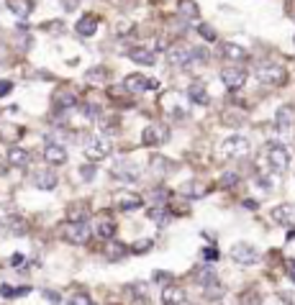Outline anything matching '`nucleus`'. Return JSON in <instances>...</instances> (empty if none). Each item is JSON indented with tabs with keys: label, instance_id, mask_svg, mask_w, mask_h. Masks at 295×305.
<instances>
[{
	"label": "nucleus",
	"instance_id": "obj_1",
	"mask_svg": "<svg viewBox=\"0 0 295 305\" xmlns=\"http://www.w3.org/2000/svg\"><path fill=\"white\" fill-rule=\"evenodd\" d=\"M110 151H113V144H110V139L103 134V136H90L88 141H85V157H88V162H93V164H98V162H103L105 157H110Z\"/></svg>",
	"mask_w": 295,
	"mask_h": 305
},
{
	"label": "nucleus",
	"instance_id": "obj_2",
	"mask_svg": "<svg viewBox=\"0 0 295 305\" xmlns=\"http://www.w3.org/2000/svg\"><path fill=\"white\" fill-rule=\"evenodd\" d=\"M249 149L251 146L244 136H229L218 146V157L221 159H244V157H249Z\"/></svg>",
	"mask_w": 295,
	"mask_h": 305
},
{
	"label": "nucleus",
	"instance_id": "obj_3",
	"mask_svg": "<svg viewBox=\"0 0 295 305\" xmlns=\"http://www.w3.org/2000/svg\"><path fill=\"white\" fill-rule=\"evenodd\" d=\"M257 80L267 88H280V85L287 82V72L280 64H262L257 69Z\"/></svg>",
	"mask_w": 295,
	"mask_h": 305
},
{
	"label": "nucleus",
	"instance_id": "obj_4",
	"mask_svg": "<svg viewBox=\"0 0 295 305\" xmlns=\"http://www.w3.org/2000/svg\"><path fill=\"white\" fill-rule=\"evenodd\" d=\"M265 157H267V164L275 172H287V167H290V151L282 144H270L267 151H265Z\"/></svg>",
	"mask_w": 295,
	"mask_h": 305
},
{
	"label": "nucleus",
	"instance_id": "obj_5",
	"mask_svg": "<svg viewBox=\"0 0 295 305\" xmlns=\"http://www.w3.org/2000/svg\"><path fill=\"white\" fill-rule=\"evenodd\" d=\"M62 234L69 244H85L90 239V228L85 221H67L64 228H62Z\"/></svg>",
	"mask_w": 295,
	"mask_h": 305
},
{
	"label": "nucleus",
	"instance_id": "obj_6",
	"mask_svg": "<svg viewBox=\"0 0 295 305\" xmlns=\"http://www.w3.org/2000/svg\"><path fill=\"white\" fill-rule=\"evenodd\" d=\"M231 259L236 262V264H241V267H251V264H257L260 262V251L251 246V244H234L231 246Z\"/></svg>",
	"mask_w": 295,
	"mask_h": 305
},
{
	"label": "nucleus",
	"instance_id": "obj_7",
	"mask_svg": "<svg viewBox=\"0 0 295 305\" xmlns=\"http://www.w3.org/2000/svg\"><path fill=\"white\" fill-rule=\"evenodd\" d=\"M110 175L118 180V182H126V185H134V182H139V167L136 164H131V162H116L113 164V169H110Z\"/></svg>",
	"mask_w": 295,
	"mask_h": 305
},
{
	"label": "nucleus",
	"instance_id": "obj_8",
	"mask_svg": "<svg viewBox=\"0 0 295 305\" xmlns=\"http://www.w3.org/2000/svg\"><path fill=\"white\" fill-rule=\"evenodd\" d=\"M167 139H170V128L162 126V123H152L141 134V144L144 146H157V144H164Z\"/></svg>",
	"mask_w": 295,
	"mask_h": 305
},
{
	"label": "nucleus",
	"instance_id": "obj_9",
	"mask_svg": "<svg viewBox=\"0 0 295 305\" xmlns=\"http://www.w3.org/2000/svg\"><path fill=\"white\" fill-rule=\"evenodd\" d=\"M123 88H126L129 95H141L149 88H159V82L157 80H146L144 74H129V77L123 80Z\"/></svg>",
	"mask_w": 295,
	"mask_h": 305
},
{
	"label": "nucleus",
	"instance_id": "obj_10",
	"mask_svg": "<svg viewBox=\"0 0 295 305\" xmlns=\"http://www.w3.org/2000/svg\"><path fill=\"white\" fill-rule=\"evenodd\" d=\"M162 105H164V110L170 113L172 118H177V121L188 118V108L182 105V95H177V93H167V95L162 98Z\"/></svg>",
	"mask_w": 295,
	"mask_h": 305
},
{
	"label": "nucleus",
	"instance_id": "obj_11",
	"mask_svg": "<svg viewBox=\"0 0 295 305\" xmlns=\"http://www.w3.org/2000/svg\"><path fill=\"white\" fill-rule=\"evenodd\" d=\"M221 82L229 88V90H239L244 82H246V69L244 67H224L221 72Z\"/></svg>",
	"mask_w": 295,
	"mask_h": 305
},
{
	"label": "nucleus",
	"instance_id": "obj_12",
	"mask_svg": "<svg viewBox=\"0 0 295 305\" xmlns=\"http://www.w3.org/2000/svg\"><path fill=\"white\" fill-rule=\"evenodd\" d=\"M272 218H275V223L277 226H282V228H295V205L292 203H282V205H277L275 210H272Z\"/></svg>",
	"mask_w": 295,
	"mask_h": 305
},
{
	"label": "nucleus",
	"instance_id": "obj_13",
	"mask_svg": "<svg viewBox=\"0 0 295 305\" xmlns=\"http://www.w3.org/2000/svg\"><path fill=\"white\" fill-rule=\"evenodd\" d=\"M44 162L52 167H62L67 164V149L62 144H47L44 146Z\"/></svg>",
	"mask_w": 295,
	"mask_h": 305
},
{
	"label": "nucleus",
	"instance_id": "obj_14",
	"mask_svg": "<svg viewBox=\"0 0 295 305\" xmlns=\"http://www.w3.org/2000/svg\"><path fill=\"white\" fill-rule=\"evenodd\" d=\"M167 59H170V64H172V67L190 69V67H193V49H190V47H175Z\"/></svg>",
	"mask_w": 295,
	"mask_h": 305
},
{
	"label": "nucleus",
	"instance_id": "obj_15",
	"mask_svg": "<svg viewBox=\"0 0 295 305\" xmlns=\"http://www.w3.org/2000/svg\"><path fill=\"white\" fill-rule=\"evenodd\" d=\"M31 182L39 187V190H54L57 187V175L52 172V169H36L33 175H31Z\"/></svg>",
	"mask_w": 295,
	"mask_h": 305
},
{
	"label": "nucleus",
	"instance_id": "obj_16",
	"mask_svg": "<svg viewBox=\"0 0 295 305\" xmlns=\"http://www.w3.org/2000/svg\"><path fill=\"white\" fill-rule=\"evenodd\" d=\"M103 254H105L108 262H121L126 254H129V249H126L121 241H116V239H105V244H103Z\"/></svg>",
	"mask_w": 295,
	"mask_h": 305
},
{
	"label": "nucleus",
	"instance_id": "obj_17",
	"mask_svg": "<svg viewBox=\"0 0 295 305\" xmlns=\"http://www.w3.org/2000/svg\"><path fill=\"white\" fill-rule=\"evenodd\" d=\"M185 300H188V295H185V290L177 287V285H167V287L162 290V302H164V305H182Z\"/></svg>",
	"mask_w": 295,
	"mask_h": 305
},
{
	"label": "nucleus",
	"instance_id": "obj_18",
	"mask_svg": "<svg viewBox=\"0 0 295 305\" xmlns=\"http://www.w3.org/2000/svg\"><path fill=\"white\" fill-rule=\"evenodd\" d=\"M292 121H295V110H292L290 105H282V108L275 113V128L282 131V134L292 126Z\"/></svg>",
	"mask_w": 295,
	"mask_h": 305
},
{
	"label": "nucleus",
	"instance_id": "obj_19",
	"mask_svg": "<svg viewBox=\"0 0 295 305\" xmlns=\"http://www.w3.org/2000/svg\"><path fill=\"white\" fill-rule=\"evenodd\" d=\"M75 31L82 36V39H90V36L98 33V18H95V16H82V18L77 21Z\"/></svg>",
	"mask_w": 295,
	"mask_h": 305
},
{
	"label": "nucleus",
	"instance_id": "obj_20",
	"mask_svg": "<svg viewBox=\"0 0 295 305\" xmlns=\"http://www.w3.org/2000/svg\"><path fill=\"white\" fill-rule=\"evenodd\" d=\"M8 164L16 167V169H23L31 164V157H28V151L26 149H18V146H11L8 149Z\"/></svg>",
	"mask_w": 295,
	"mask_h": 305
},
{
	"label": "nucleus",
	"instance_id": "obj_21",
	"mask_svg": "<svg viewBox=\"0 0 295 305\" xmlns=\"http://www.w3.org/2000/svg\"><path fill=\"white\" fill-rule=\"evenodd\" d=\"M116 234V221L110 215H100L98 223H95V236L98 239H113Z\"/></svg>",
	"mask_w": 295,
	"mask_h": 305
},
{
	"label": "nucleus",
	"instance_id": "obj_22",
	"mask_svg": "<svg viewBox=\"0 0 295 305\" xmlns=\"http://www.w3.org/2000/svg\"><path fill=\"white\" fill-rule=\"evenodd\" d=\"M129 59H131V62H136V64H144V67H152V64L157 62L154 52H149V49H141V47H134V49H129Z\"/></svg>",
	"mask_w": 295,
	"mask_h": 305
},
{
	"label": "nucleus",
	"instance_id": "obj_23",
	"mask_svg": "<svg viewBox=\"0 0 295 305\" xmlns=\"http://www.w3.org/2000/svg\"><path fill=\"white\" fill-rule=\"evenodd\" d=\"M52 100H54V108H62V110H69V108H75L80 103L72 90H59V93H54Z\"/></svg>",
	"mask_w": 295,
	"mask_h": 305
},
{
	"label": "nucleus",
	"instance_id": "obj_24",
	"mask_svg": "<svg viewBox=\"0 0 295 305\" xmlns=\"http://www.w3.org/2000/svg\"><path fill=\"white\" fill-rule=\"evenodd\" d=\"M21 136H23V128H21V126H16V123H3V126H0V141H6V144H16Z\"/></svg>",
	"mask_w": 295,
	"mask_h": 305
},
{
	"label": "nucleus",
	"instance_id": "obj_25",
	"mask_svg": "<svg viewBox=\"0 0 295 305\" xmlns=\"http://www.w3.org/2000/svg\"><path fill=\"white\" fill-rule=\"evenodd\" d=\"M188 98H190L195 105H208V103H210L208 90H205V85H200V82H193V85L188 88Z\"/></svg>",
	"mask_w": 295,
	"mask_h": 305
},
{
	"label": "nucleus",
	"instance_id": "obj_26",
	"mask_svg": "<svg viewBox=\"0 0 295 305\" xmlns=\"http://www.w3.org/2000/svg\"><path fill=\"white\" fill-rule=\"evenodd\" d=\"M149 218L157 223V226H167L172 221V213L164 208V203H159V205H154V208H149Z\"/></svg>",
	"mask_w": 295,
	"mask_h": 305
},
{
	"label": "nucleus",
	"instance_id": "obj_27",
	"mask_svg": "<svg viewBox=\"0 0 295 305\" xmlns=\"http://www.w3.org/2000/svg\"><path fill=\"white\" fill-rule=\"evenodd\" d=\"M221 54H224L226 59H231V62H244V59L249 57L246 49L239 47V44H224V47H221Z\"/></svg>",
	"mask_w": 295,
	"mask_h": 305
},
{
	"label": "nucleus",
	"instance_id": "obj_28",
	"mask_svg": "<svg viewBox=\"0 0 295 305\" xmlns=\"http://www.w3.org/2000/svg\"><path fill=\"white\" fill-rule=\"evenodd\" d=\"M195 280H198L200 287H216V285H218L216 272L210 270V267H203V270H198V272H195Z\"/></svg>",
	"mask_w": 295,
	"mask_h": 305
},
{
	"label": "nucleus",
	"instance_id": "obj_29",
	"mask_svg": "<svg viewBox=\"0 0 295 305\" xmlns=\"http://www.w3.org/2000/svg\"><path fill=\"white\" fill-rule=\"evenodd\" d=\"M177 11H180V16L185 18V21H195L198 18V3L195 0H180V6H177Z\"/></svg>",
	"mask_w": 295,
	"mask_h": 305
},
{
	"label": "nucleus",
	"instance_id": "obj_30",
	"mask_svg": "<svg viewBox=\"0 0 295 305\" xmlns=\"http://www.w3.org/2000/svg\"><path fill=\"white\" fill-rule=\"evenodd\" d=\"M149 169H152V172H154L157 177H164L167 172L172 169V164L167 162L164 157H152V159H149Z\"/></svg>",
	"mask_w": 295,
	"mask_h": 305
},
{
	"label": "nucleus",
	"instance_id": "obj_31",
	"mask_svg": "<svg viewBox=\"0 0 295 305\" xmlns=\"http://www.w3.org/2000/svg\"><path fill=\"white\" fill-rule=\"evenodd\" d=\"M8 11L18 18H26L31 13V3L28 0H8Z\"/></svg>",
	"mask_w": 295,
	"mask_h": 305
},
{
	"label": "nucleus",
	"instance_id": "obj_32",
	"mask_svg": "<svg viewBox=\"0 0 295 305\" xmlns=\"http://www.w3.org/2000/svg\"><path fill=\"white\" fill-rule=\"evenodd\" d=\"M67 221H88V205L85 203H72L67 208Z\"/></svg>",
	"mask_w": 295,
	"mask_h": 305
},
{
	"label": "nucleus",
	"instance_id": "obj_33",
	"mask_svg": "<svg viewBox=\"0 0 295 305\" xmlns=\"http://www.w3.org/2000/svg\"><path fill=\"white\" fill-rule=\"evenodd\" d=\"M118 208L121 210H136V208H141V198H136V195H129V193H126V195H118Z\"/></svg>",
	"mask_w": 295,
	"mask_h": 305
},
{
	"label": "nucleus",
	"instance_id": "obj_34",
	"mask_svg": "<svg viewBox=\"0 0 295 305\" xmlns=\"http://www.w3.org/2000/svg\"><path fill=\"white\" fill-rule=\"evenodd\" d=\"M182 195H188V198H203L205 195V185H200V182H188V185H182Z\"/></svg>",
	"mask_w": 295,
	"mask_h": 305
},
{
	"label": "nucleus",
	"instance_id": "obj_35",
	"mask_svg": "<svg viewBox=\"0 0 295 305\" xmlns=\"http://www.w3.org/2000/svg\"><path fill=\"white\" fill-rule=\"evenodd\" d=\"M88 82H95V85L108 82V74H105V69H103V67H93V69H88Z\"/></svg>",
	"mask_w": 295,
	"mask_h": 305
},
{
	"label": "nucleus",
	"instance_id": "obj_36",
	"mask_svg": "<svg viewBox=\"0 0 295 305\" xmlns=\"http://www.w3.org/2000/svg\"><path fill=\"white\" fill-rule=\"evenodd\" d=\"M8 228H11L13 234H18V236H21V234H26V221H23V218H18V215H11V218H8Z\"/></svg>",
	"mask_w": 295,
	"mask_h": 305
},
{
	"label": "nucleus",
	"instance_id": "obj_37",
	"mask_svg": "<svg viewBox=\"0 0 295 305\" xmlns=\"http://www.w3.org/2000/svg\"><path fill=\"white\" fill-rule=\"evenodd\" d=\"M198 33L203 36L205 41H216V39H218L216 28H213V26H208V23H200V26H198Z\"/></svg>",
	"mask_w": 295,
	"mask_h": 305
},
{
	"label": "nucleus",
	"instance_id": "obj_38",
	"mask_svg": "<svg viewBox=\"0 0 295 305\" xmlns=\"http://www.w3.org/2000/svg\"><path fill=\"white\" fill-rule=\"evenodd\" d=\"M0 295H3V297H16V295H28V287H18V290H13V287H8V285H0Z\"/></svg>",
	"mask_w": 295,
	"mask_h": 305
},
{
	"label": "nucleus",
	"instance_id": "obj_39",
	"mask_svg": "<svg viewBox=\"0 0 295 305\" xmlns=\"http://www.w3.org/2000/svg\"><path fill=\"white\" fill-rule=\"evenodd\" d=\"M80 177L85 180V182H90V180L95 177V164H93V162H88V164H82V167H80Z\"/></svg>",
	"mask_w": 295,
	"mask_h": 305
},
{
	"label": "nucleus",
	"instance_id": "obj_40",
	"mask_svg": "<svg viewBox=\"0 0 295 305\" xmlns=\"http://www.w3.org/2000/svg\"><path fill=\"white\" fill-rule=\"evenodd\" d=\"M234 185H239V175L236 172H226L221 177V187H234Z\"/></svg>",
	"mask_w": 295,
	"mask_h": 305
},
{
	"label": "nucleus",
	"instance_id": "obj_41",
	"mask_svg": "<svg viewBox=\"0 0 295 305\" xmlns=\"http://www.w3.org/2000/svg\"><path fill=\"white\" fill-rule=\"evenodd\" d=\"M149 249H152V239H139V241L131 246L134 254H141V251H149Z\"/></svg>",
	"mask_w": 295,
	"mask_h": 305
},
{
	"label": "nucleus",
	"instance_id": "obj_42",
	"mask_svg": "<svg viewBox=\"0 0 295 305\" xmlns=\"http://www.w3.org/2000/svg\"><path fill=\"white\" fill-rule=\"evenodd\" d=\"M224 123L239 126V123H244V118H241V113H226V116H224Z\"/></svg>",
	"mask_w": 295,
	"mask_h": 305
},
{
	"label": "nucleus",
	"instance_id": "obj_43",
	"mask_svg": "<svg viewBox=\"0 0 295 305\" xmlns=\"http://www.w3.org/2000/svg\"><path fill=\"white\" fill-rule=\"evenodd\" d=\"M203 259H205V262H216V259H218V249H213V246L203 249Z\"/></svg>",
	"mask_w": 295,
	"mask_h": 305
},
{
	"label": "nucleus",
	"instance_id": "obj_44",
	"mask_svg": "<svg viewBox=\"0 0 295 305\" xmlns=\"http://www.w3.org/2000/svg\"><path fill=\"white\" fill-rule=\"evenodd\" d=\"M134 292H136V300H146L149 297V290H146V285H134Z\"/></svg>",
	"mask_w": 295,
	"mask_h": 305
},
{
	"label": "nucleus",
	"instance_id": "obj_45",
	"mask_svg": "<svg viewBox=\"0 0 295 305\" xmlns=\"http://www.w3.org/2000/svg\"><path fill=\"white\" fill-rule=\"evenodd\" d=\"M67 302H69V305H90L93 300H90L88 295H75V297H72V300H67Z\"/></svg>",
	"mask_w": 295,
	"mask_h": 305
},
{
	"label": "nucleus",
	"instance_id": "obj_46",
	"mask_svg": "<svg viewBox=\"0 0 295 305\" xmlns=\"http://www.w3.org/2000/svg\"><path fill=\"white\" fill-rule=\"evenodd\" d=\"M152 198H154L157 203H164V200H167V190H164V187H157V190H152Z\"/></svg>",
	"mask_w": 295,
	"mask_h": 305
},
{
	"label": "nucleus",
	"instance_id": "obj_47",
	"mask_svg": "<svg viewBox=\"0 0 295 305\" xmlns=\"http://www.w3.org/2000/svg\"><path fill=\"white\" fill-rule=\"evenodd\" d=\"M41 295H44L49 302H62V295H57V292H52V290H41Z\"/></svg>",
	"mask_w": 295,
	"mask_h": 305
},
{
	"label": "nucleus",
	"instance_id": "obj_48",
	"mask_svg": "<svg viewBox=\"0 0 295 305\" xmlns=\"http://www.w3.org/2000/svg\"><path fill=\"white\" fill-rule=\"evenodd\" d=\"M26 264V256L23 254H13L11 256V267H23Z\"/></svg>",
	"mask_w": 295,
	"mask_h": 305
},
{
	"label": "nucleus",
	"instance_id": "obj_49",
	"mask_svg": "<svg viewBox=\"0 0 295 305\" xmlns=\"http://www.w3.org/2000/svg\"><path fill=\"white\" fill-rule=\"evenodd\" d=\"M154 280H157V282H170L172 275H170V272H154Z\"/></svg>",
	"mask_w": 295,
	"mask_h": 305
},
{
	"label": "nucleus",
	"instance_id": "obj_50",
	"mask_svg": "<svg viewBox=\"0 0 295 305\" xmlns=\"http://www.w3.org/2000/svg\"><path fill=\"white\" fill-rule=\"evenodd\" d=\"M3 62H8V47L0 41V64H3Z\"/></svg>",
	"mask_w": 295,
	"mask_h": 305
},
{
	"label": "nucleus",
	"instance_id": "obj_51",
	"mask_svg": "<svg viewBox=\"0 0 295 305\" xmlns=\"http://www.w3.org/2000/svg\"><path fill=\"white\" fill-rule=\"evenodd\" d=\"M11 82H0V95H6V93H11Z\"/></svg>",
	"mask_w": 295,
	"mask_h": 305
},
{
	"label": "nucleus",
	"instance_id": "obj_52",
	"mask_svg": "<svg viewBox=\"0 0 295 305\" xmlns=\"http://www.w3.org/2000/svg\"><path fill=\"white\" fill-rule=\"evenodd\" d=\"M244 208H249V210H254V208H257V203H254V200H244Z\"/></svg>",
	"mask_w": 295,
	"mask_h": 305
},
{
	"label": "nucleus",
	"instance_id": "obj_53",
	"mask_svg": "<svg viewBox=\"0 0 295 305\" xmlns=\"http://www.w3.org/2000/svg\"><path fill=\"white\" fill-rule=\"evenodd\" d=\"M290 277H292V282H295V259L290 262Z\"/></svg>",
	"mask_w": 295,
	"mask_h": 305
},
{
	"label": "nucleus",
	"instance_id": "obj_54",
	"mask_svg": "<svg viewBox=\"0 0 295 305\" xmlns=\"http://www.w3.org/2000/svg\"><path fill=\"white\" fill-rule=\"evenodd\" d=\"M0 234H3V223H0Z\"/></svg>",
	"mask_w": 295,
	"mask_h": 305
},
{
	"label": "nucleus",
	"instance_id": "obj_55",
	"mask_svg": "<svg viewBox=\"0 0 295 305\" xmlns=\"http://www.w3.org/2000/svg\"><path fill=\"white\" fill-rule=\"evenodd\" d=\"M292 41H295V39H292Z\"/></svg>",
	"mask_w": 295,
	"mask_h": 305
}]
</instances>
